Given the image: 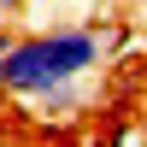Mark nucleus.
Returning <instances> with one entry per match:
<instances>
[{"label":"nucleus","instance_id":"obj_1","mask_svg":"<svg viewBox=\"0 0 147 147\" xmlns=\"http://www.w3.org/2000/svg\"><path fill=\"white\" fill-rule=\"evenodd\" d=\"M112 59V30H94V24H59V30H35L24 41H6L0 53V94H30L53 88V82L88 77L94 65Z\"/></svg>","mask_w":147,"mask_h":147},{"label":"nucleus","instance_id":"obj_2","mask_svg":"<svg viewBox=\"0 0 147 147\" xmlns=\"http://www.w3.org/2000/svg\"><path fill=\"white\" fill-rule=\"evenodd\" d=\"M88 100L82 94V77H71V82H53V88H41V94H30V106L41 118H77V106Z\"/></svg>","mask_w":147,"mask_h":147},{"label":"nucleus","instance_id":"obj_3","mask_svg":"<svg viewBox=\"0 0 147 147\" xmlns=\"http://www.w3.org/2000/svg\"><path fill=\"white\" fill-rule=\"evenodd\" d=\"M18 6H24V0H0V12H18Z\"/></svg>","mask_w":147,"mask_h":147},{"label":"nucleus","instance_id":"obj_4","mask_svg":"<svg viewBox=\"0 0 147 147\" xmlns=\"http://www.w3.org/2000/svg\"><path fill=\"white\" fill-rule=\"evenodd\" d=\"M6 41H12V35H6V30H0V53H6Z\"/></svg>","mask_w":147,"mask_h":147}]
</instances>
